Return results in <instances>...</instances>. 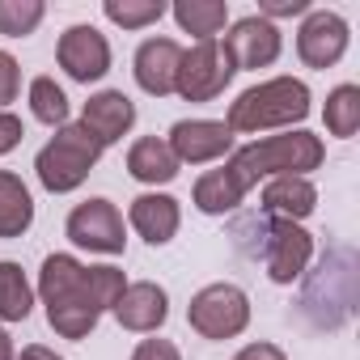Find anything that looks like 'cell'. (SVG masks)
Listing matches in <instances>:
<instances>
[{
    "label": "cell",
    "mask_w": 360,
    "mask_h": 360,
    "mask_svg": "<svg viewBox=\"0 0 360 360\" xmlns=\"http://www.w3.org/2000/svg\"><path fill=\"white\" fill-rule=\"evenodd\" d=\"M18 360H64V356H56L51 347H43V343H30V347H22V356Z\"/></svg>",
    "instance_id": "obj_32"
},
{
    "label": "cell",
    "mask_w": 360,
    "mask_h": 360,
    "mask_svg": "<svg viewBox=\"0 0 360 360\" xmlns=\"http://www.w3.org/2000/svg\"><path fill=\"white\" fill-rule=\"evenodd\" d=\"M43 18H47L43 0H0V34H5V39L34 34Z\"/></svg>",
    "instance_id": "obj_26"
},
{
    "label": "cell",
    "mask_w": 360,
    "mask_h": 360,
    "mask_svg": "<svg viewBox=\"0 0 360 360\" xmlns=\"http://www.w3.org/2000/svg\"><path fill=\"white\" fill-rule=\"evenodd\" d=\"M30 309H34V288L22 263L0 259V322H26Z\"/></svg>",
    "instance_id": "obj_22"
},
{
    "label": "cell",
    "mask_w": 360,
    "mask_h": 360,
    "mask_svg": "<svg viewBox=\"0 0 360 360\" xmlns=\"http://www.w3.org/2000/svg\"><path fill=\"white\" fill-rule=\"evenodd\" d=\"M309 0H259V18L276 22V18H305Z\"/></svg>",
    "instance_id": "obj_28"
},
{
    "label": "cell",
    "mask_w": 360,
    "mask_h": 360,
    "mask_svg": "<svg viewBox=\"0 0 360 360\" xmlns=\"http://www.w3.org/2000/svg\"><path fill=\"white\" fill-rule=\"evenodd\" d=\"M115 318H119L123 330L153 335V330H161L165 318H169V297H165L161 284H153V280H136V284H127L123 297L115 301Z\"/></svg>",
    "instance_id": "obj_15"
},
{
    "label": "cell",
    "mask_w": 360,
    "mask_h": 360,
    "mask_svg": "<svg viewBox=\"0 0 360 360\" xmlns=\"http://www.w3.org/2000/svg\"><path fill=\"white\" fill-rule=\"evenodd\" d=\"M127 221L148 246H165V242H174L178 225H183V208H178V200L165 195V191H144V195L131 200Z\"/></svg>",
    "instance_id": "obj_16"
},
{
    "label": "cell",
    "mask_w": 360,
    "mask_h": 360,
    "mask_svg": "<svg viewBox=\"0 0 360 360\" xmlns=\"http://www.w3.org/2000/svg\"><path fill=\"white\" fill-rule=\"evenodd\" d=\"M30 115L47 127L68 123V94L56 85V77H34L30 81Z\"/></svg>",
    "instance_id": "obj_24"
},
{
    "label": "cell",
    "mask_w": 360,
    "mask_h": 360,
    "mask_svg": "<svg viewBox=\"0 0 360 360\" xmlns=\"http://www.w3.org/2000/svg\"><path fill=\"white\" fill-rule=\"evenodd\" d=\"M18 89H22V68L9 51H0V110L18 98Z\"/></svg>",
    "instance_id": "obj_27"
},
{
    "label": "cell",
    "mask_w": 360,
    "mask_h": 360,
    "mask_svg": "<svg viewBox=\"0 0 360 360\" xmlns=\"http://www.w3.org/2000/svg\"><path fill=\"white\" fill-rule=\"evenodd\" d=\"M127 280L119 267H85L72 255H47L39 271V297L47 305V322L60 339H85L106 309L123 297Z\"/></svg>",
    "instance_id": "obj_1"
},
{
    "label": "cell",
    "mask_w": 360,
    "mask_h": 360,
    "mask_svg": "<svg viewBox=\"0 0 360 360\" xmlns=\"http://www.w3.org/2000/svg\"><path fill=\"white\" fill-rule=\"evenodd\" d=\"M98 157H102V144H98L81 123H64V127H56V136L39 148L34 174H39V183H43L51 195H68V191H77L85 178L94 174Z\"/></svg>",
    "instance_id": "obj_4"
},
{
    "label": "cell",
    "mask_w": 360,
    "mask_h": 360,
    "mask_svg": "<svg viewBox=\"0 0 360 360\" xmlns=\"http://www.w3.org/2000/svg\"><path fill=\"white\" fill-rule=\"evenodd\" d=\"M233 360H288V356H284L276 343H246Z\"/></svg>",
    "instance_id": "obj_31"
},
{
    "label": "cell",
    "mask_w": 360,
    "mask_h": 360,
    "mask_svg": "<svg viewBox=\"0 0 360 360\" xmlns=\"http://www.w3.org/2000/svg\"><path fill=\"white\" fill-rule=\"evenodd\" d=\"M178 157L169 153V144L161 136H140L131 148H127V174L136 183H148V187H165L178 178Z\"/></svg>",
    "instance_id": "obj_18"
},
{
    "label": "cell",
    "mask_w": 360,
    "mask_h": 360,
    "mask_svg": "<svg viewBox=\"0 0 360 360\" xmlns=\"http://www.w3.org/2000/svg\"><path fill=\"white\" fill-rule=\"evenodd\" d=\"M259 208L276 221H292L301 225L314 208H318V187L309 178H297V174H280V178H267L263 183V195H259Z\"/></svg>",
    "instance_id": "obj_17"
},
{
    "label": "cell",
    "mask_w": 360,
    "mask_h": 360,
    "mask_svg": "<svg viewBox=\"0 0 360 360\" xmlns=\"http://www.w3.org/2000/svg\"><path fill=\"white\" fill-rule=\"evenodd\" d=\"M229 81H233V64H229L221 39H212V43H195L191 51H183L174 94L187 102H212L229 89Z\"/></svg>",
    "instance_id": "obj_6"
},
{
    "label": "cell",
    "mask_w": 360,
    "mask_h": 360,
    "mask_svg": "<svg viewBox=\"0 0 360 360\" xmlns=\"http://www.w3.org/2000/svg\"><path fill=\"white\" fill-rule=\"evenodd\" d=\"M183 34H195V43H212L229 26V5L225 0H178L169 9Z\"/></svg>",
    "instance_id": "obj_21"
},
{
    "label": "cell",
    "mask_w": 360,
    "mask_h": 360,
    "mask_svg": "<svg viewBox=\"0 0 360 360\" xmlns=\"http://www.w3.org/2000/svg\"><path fill=\"white\" fill-rule=\"evenodd\" d=\"M81 127L106 148V144L123 140V136L136 127V102H131L123 89H102V94H94V98L81 106Z\"/></svg>",
    "instance_id": "obj_14"
},
{
    "label": "cell",
    "mask_w": 360,
    "mask_h": 360,
    "mask_svg": "<svg viewBox=\"0 0 360 360\" xmlns=\"http://www.w3.org/2000/svg\"><path fill=\"white\" fill-rule=\"evenodd\" d=\"M64 233L72 238V246L89 250V255H123L127 246V225H123V212L110 204V200H85L68 212V225Z\"/></svg>",
    "instance_id": "obj_7"
},
{
    "label": "cell",
    "mask_w": 360,
    "mask_h": 360,
    "mask_svg": "<svg viewBox=\"0 0 360 360\" xmlns=\"http://www.w3.org/2000/svg\"><path fill=\"white\" fill-rule=\"evenodd\" d=\"M22 136H26L22 119H18V115H9V110H0V157L13 153V148L22 144Z\"/></svg>",
    "instance_id": "obj_30"
},
{
    "label": "cell",
    "mask_w": 360,
    "mask_h": 360,
    "mask_svg": "<svg viewBox=\"0 0 360 360\" xmlns=\"http://www.w3.org/2000/svg\"><path fill=\"white\" fill-rule=\"evenodd\" d=\"M263 259H267V280L271 284H292V280L305 276V267L314 259V238L292 221H271Z\"/></svg>",
    "instance_id": "obj_12"
},
{
    "label": "cell",
    "mask_w": 360,
    "mask_h": 360,
    "mask_svg": "<svg viewBox=\"0 0 360 360\" xmlns=\"http://www.w3.org/2000/svg\"><path fill=\"white\" fill-rule=\"evenodd\" d=\"M347 43H352V30L330 9H309L297 30V56L305 68H335L343 60Z\"/></svg>",
    "instance_id": "obj_9"
},
{
    "label": "cell",
    "mask_w": 360,
    "mask_h": 360,
    "mask_svg": "<svg viewBox=\"0 0 360 360\" xmlns=\"http://www.w3.org/2000/svg\"><path fill=\"white\" fill-rule=\"evenodd\" d=\"M178 64H183V47L174 39H144L136 47L131 72H136V85L148 98H169L174 81H178Z\"/></svg>",
    "instance_id": "obj_13"
},
{
    "label": "cell",
    "mask_w": 360,
    "mask_h": 360,
    "mask_svg": "<svg viewBox=\"0 0 360 360\" xmlns=\"http://www.w3.org/2000/svg\"><path fill=\"white\" fill-rule=\"evenodd\" d=\"M102 13H106V22H115L123 30H144V26L161 22L169 9H165V0H106Z\"/></svg>",
    "instance_id": "obj_25"
},
{
    "label": "cell",
    "mask_w": 360,
    "mask_h": 360,
    "mask_svg": "<svg viewBox=\"0 0 360 360\" xmlns=\"http://www.w3.org/2000/svg\"><path fill=\"white\" fill-rule=\"evenodd\" d=\"M242 200H246V187L233 178V169H229V165L200 174L195 195H191V204H195L204 217H225V212H233Z\"/></svg>",
    "instance_id": "obj_20"
},
{
    "label": "cell",
    "mask_w": 360,
    "mask_h": 360,
    "mask_svg": "<svg viewBox=\"0 0 360 360\" xmlns=\"http://www.w3.org/2000/svg\"><path fill=\"white\" fill-rule=\"evenodd\" d=\"M322 119H326V131L330 136H339V140L356 136V127H360V89L356 85H335L326 94Z\"/></svg>",
    "instance_id": "obj_23"
},
{
    "label": "cell",
    "mask_w": 360,
    "mask_h": 360,
    "mask_svg": "<svg viewBox=\"0 0 360 360\" xmlns=\"http://www.w3.org/2000/svg\"><path fill=\"white\" fill-rule=\"evenodd\" d=\"M131 360H183V352H178L169 339H140Z\"/></svg>",
    "instance_id": "obj_29"
},
{
    "label": "cell",
    "mask_w": 360,
    "mask_h": 360,
    "mask_svg": "<svg viewBox=\"0 0 360 360\" xmlns=\"http://www.w3.org/2000/svg\"><path fill=\"white\" fill-rule=\"evenodd\" d=\"M309 85L297 77H271L250 85L246 94H238V102H229V119L225 127L238 136H255V131H271V127H292L309 115Z\"/></svg>",
    "instance_id": "obj_3"
},
{
    "label": "cell",
    "mask_w": 360,
    "mask_h": 360,
    "mask_svg": "<svg viewBox=\"0 0 360 360\" xmlns=\"http://www.w3.org/2000/svg\"><path fill=\"white\" fill-rule=\"evenodd\" d=\"M34 225V195L18 174L0 169V238L13 242Z\"/></svg>",
    "instance_id": "obj_19"
},
{
    "label": "cell",
    "mask_w": 360,
    "mask_h": 360,
    "mask_svg": "<svg viewBox=\"0 0 360 360\" xmlns=\"http://www.w3.org/2000/svg\"><path fill=\"white\" fill-rule=\"evenodd\" d=\"M221 47H225L233 72H242V68L255 72V68H271V64L280 60V51H284V34H280L276 22L250 13V18H238V22L229 26V34H225Z\"/></svg>",
    "instance_id": "obj_8"
},
{
    "label": "cell",
    "mask_w": 360,
    "mask_h": 360,
    "mask_svg": "<svg viewBox=\"0 0 360 360\" xmlns=\"http://www.w3.org/2000/svg\"><path fill=\"white\" fill-rule=\"evenodd\" d=\"M0 360H18V352H13V339H9V330L0 326Z\"/></svg>",
    "instance_id": "obj_33"
},
{
    "label": "cell",
    "mask_w": 360,
    "mask_h": 360,
    "mask_svg": "<svg viewBox=\"0 0 360 360\" xmlns=\"http://www.w3.org/2000/svg\"><path fill=\"white\" fill-rule=\"evenodd\" d=\"M56 64L81 85L102 81L110 72V43L98 26H68L56 43Z\"/></svg>",
    "instance_id": "obj_10"
},
{
    "label": "cell",
    "mask_w": 360,
    "mask_h": 360,
    "mask_svg": "<svg viewBox=\"0 0 360 360\" xmlns=\"http://www.w3.org/2000/svg\"><path fill=\"white\" fill-rule=\"evenodd\" d=\"M165 144L178 157V165H208L233 153V131L217 119H178Z\"/></svg>",
    "instance_id": "obj_11"
},
{
    "label": "cell",
    "mask_w": 360,
    "mask_h": 360,
    "mask_svg": "<svg viewBox=\"0 0 360 360\" xmlns=\"http://www.w3.org/2000/svg\"><path fill=\"white\" fill-rule=\"evenodd\" d=\"M187 322L195 335L204 339H238L246 326H250V297L229 284V280H217V284H204L191 305H187Z\"/></svg>",
    "instance_id": "obj_5"
},
{
    "label": "cell",
    "mask_w": 360,
    "mask_h": 360,
    "mask_svg": "<svg viewBox=\"0 0 360 360\" xmlns=\"http://www.w3.org/2000/svg\"><path fill=\"white\" fill-rule=\"evenodd\" d=\"M326 161V144L322 136L305 131V127H288L284 136H263L255 144H242L225 165L233 169V178L250 191L267 178H280V174H297V178H309V169H318Z\"/></svg>",
    "instance_id": "obj_2"
}]
</instances>
